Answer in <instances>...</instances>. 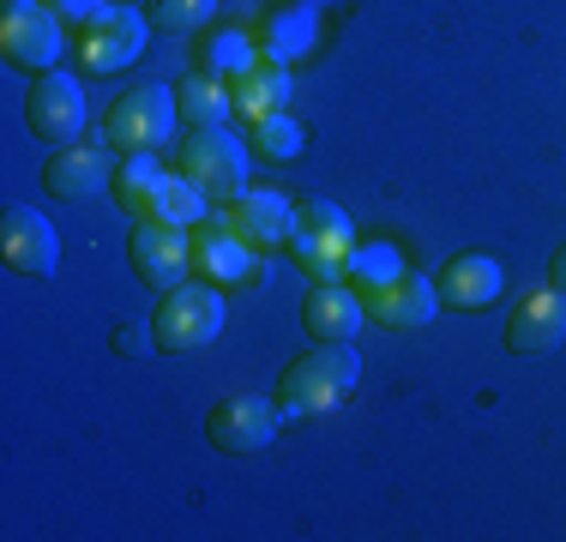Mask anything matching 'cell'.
I'll list each match as a JSON object with an SVG mask.
<instances>
[{"label":"cell","instance_id":"obj_1","mask_svg":"<svg viewBox=\"0 0 566 542\" xmlns=\"http://www.w3.org/2000/svg\"><path fill=\"white\" fill-rule=\"evenodd\" d=\"M356 379H361L356 344H314L277 374V404L283 416H326L356 392Z\"/></svg>","mask_w":566,"mask_h":542},{"label":"cell","instance_id":"obj_2","mask_svg":"<svg viewBox=\"0 0 566 542\" xmlns=\"http://www.w3.org/2000/svg\"><path fill=\"white\" fill-rule=\"evenodd\" d=\"M223 332V290L206 278H181L175 290H157V314H151V344L164 356L181 350H206Z\"/></svg>","mask_w":566,"mask_h":542},{"label":"cell","instance_id":"obj_3","mask_svg":"<svg viewBox=\"0 0 566 542\" xmlns=\"http://www.w3.org/2000/svg\"><path fill=\"white\" fill-rule=\"evenodd\" d=\"M175 121H181L175 91L157 85V79H139L133 91H120V97L109 103V115H103V139H109L120 157L164 152V145L175 139Z\"/></svg>","mask_w":566,"mask_h":542},{"label":"cell","instance_id":"obj_4","mask_svg":"<svg viewBox=\"0 0 566 542\" xmlns=\"http://www.w3.org/2000/svg\"><path fill=\"white\" fill-rule=\"evenodd\" d=\"M145 37H151V19H145V7H109L97 12V19L73 24V61L85 79H109L120 66H133L145 54Z\"/></svg>","mask_w":566,"mask_h":542},{"label":"cell","instance_id":"obj_5","mask_svg":"<svg viewBox=\"0 0 566 542\" xmlns=\"http://www.w3.org/2000/svg\"><path fill=\"white\" fill-rule=\"evenodd\" d=\"M248 145L229 127H187L181 139V175L211 199V206H229L235 194H248Z\"/></svg>","mask_w":566,"mask_h":542},{"label":"cell","instance_id":"obj_6","mask_svg":"<svg viewBox=\"0 0 566 542\" xmlns=\"http://www.w3.org/2000/svg\"><path fill=\"white\" fill-rule=\"evenodd\" d=\"M0 54L7 66L49 73L61 54H73V43L61 37V12L43 0H0Z\"/></svg>","mask_w":566,"mask_h":542},{"label":"cell","instance_id":"obj_7","mask_svg":"<svg viewBox=\"0 0 566 542\" xmlns=\"http://www.w3.org/2000/svg\"><path fill=\"white\" fill-rule=\"evenodd\" d=\"M349 248H356V229H349L344 206H332V199H302V206H295L290 253L307 278H344Z\"/></svg>","mask_w":566,"mask_h":542},{"label":"cell","instance_id":"obj_8","mask_svg":"<svg viewBox=\"0 0 566 542\" xmlns=\"http://www.w3.org/2000/svg\"><path fill=\"white\" fill-rule=\"evenodd\" d=\"M85 85H78L73 73H61V66H49V73L31 79V91H24V127L36 133V145H73L85 139Z\"/></svg>","mask_w":566,"mask_h":542},{"label":"cell","instance_id":"obj_9","mask_svg":"<svg viewBox=\"0 0 566 542\" xmlns=\"http://www.w3.org/2000/svg\"><path fill=\"white\" fill-rule=\"evenodd\" d=\"M277 423H283V404L265 398V392H229V398L211 404L206 416V440L218 446V452H265V446L277 440Z\"/></svg>","mask_w":566,"mask_h":542},{"label":"cell","instance_id":"obj_10","mask_svg":"<svg viewBox=\"0 0 566 542\" xmlns=\"http://www.w3.org/2000/svg\"><path fill=\"white\" fill-rule=\"evenodd\" d=\"M211 223H223L235 241H248L253 253H277L290 248V229H295V206L272 187H248V194H235L229 206L211 211Z\"/></svg>","mask_w":566,"mask_h":542},{"label":"cell","instance_id":"obj_11","mask_svg":"<svg viewBox=\"0 0 566 542\" xmlns=\"http://www.w3.org/2000/svg\"><path fill=\"white\" fill-rule=\"evenodd\" d=\"M356 295H361V314L374 325H386V332H422L440 314V290L422 271H398V278L374 283V290H356Z\"/></svg>","mask_w":566,"mask_h":542},{"label":"cell","instance_id":"obj_12","mask_svg":"<svg viewBox=\"0 0 566 542\" xmlns=\"http://www.w3.org/2000/svg\"><path fill=\"white\" fill-rule=\"evenodd\" d=\"M0 260L19 278H55L61 265V236L36 206H7L0 217Z\"/></svg>","mask_w":566,"mask_h":542},{"label":"cell","instance_id":"obj_13","mask_svg":"<svg viewBox=\"0 0 566 542\" xmlns=\"http://www.w3.org/2000/svg\"><path fill=\"white\" fill-rule=\"evenodd\" d=\"M133 278L145 290H175V283L193 271V229H169V223H133L127 241Z\"/></svg>","mask_w":566,"mask_h":542},{"label":"cell","instance_id":"obj_14","mask_svg":"<svg viewBox=\"0 0 566 542\" xmlns=\"http://www.w3.org/2000/svg\"><path fill=\"white\" fill-rule=\"evenodd\" d=\"M115 181V157H109V145H55L43 163V194L49 199H66V206H78V199H91V194H103V187Z\"/></svg>","mask_w":566,"mask_h":542},{"label":"cell","instance_id":"obj_15","mask_svg":"<svg viewBox=\"0 0 566 542\" xmlns=\"http://www.w3.org/2000/svg\"><path fill=\"white\" fill-rule=\"evenodd\" d=\"M566 344V290L543 283V290L518 295V308L506 314V350L512 356H548Z\"/></svg>","mask_w":566,"mask_h":542},{"label":"cell","instance_id":"obj_16","mask_svg":"<svg viewBox=\"0 0 566 542\" xmlns=\"http://www.w3.org/2000/svg\"><path fill=\"white\" fill-rule=\"evenodd\" d=\"M434 290H440V308H452V314H482V308L501 302L506 278H501V260H489V253H452L434 271Z\"/></svg>","mask_w":566,"mask_h":542},{"label":"cell","instance_id":"obj_17","mask_svg":"<svg viewBox=\"0 0 566 542\" xmlns=\"http://www.w3.org/2000/svg\"><path fill=\"white\" fill-rule=\"evenodd\" d=\"M361 295L344 278H314V290L302 295V325L314 344H349L361 332Z\"/></svg>","mask_w":566,"mask_h":542},{"label":"cell","instance_id":"obj_18","mask_svg":"<svg viewBox=\"0 0 566 542\" xmlns=\"http://www.w3.org/2000/svg\"><path fill=\"white\" fill-rule=\"evenodd\" d=\"M193 278L218 283V290H241V283L260 278V253L248 241H235L223 223L193 229Z\"/></svg>","mask_w":566,"mask_h":542},{"label":"cell","instance_id":"obj_19","mask_svg":"<svg viewBox=\"0 0 566 542\" xmlns=\"http://www.w3.org/2000/svg\"><path fill=\"white\" fill-rule=\"evenodd\" d=\"M229 91H235V115L265 121V115H277V108L290 103V66L272 61V54H260V61H253Z\"/></svg>","mask_w":566,"mask_h":542},{"label":"cell","instance_id":"obj_20","mask_svg":"<svg viewBox=\"0 0 566 542\" xmlns=\"http://www.w3.org/2000/svg\"><path fill=\"white\" fill-rule=\"evenodd\" d=\"M314 37H319V0H295V7H277L272 19H265L260 49L272 54V61L290 66L295 54H307V49H314Z\"/></svg>","mask_w":566,"mask_h":542},{"label":"cell","instance_id":"obj_21","mask_svg":"<svg viewBox=\"0 0 566 542\" xmlns=\"http://www.w3.org/2000/svg\"><path fill=\"white\" fill-rule=\"evenodd\" d=\"M211 217V199L199 194L193 181H187L181 169L175 175H164V187L151 194V206H145V217L139 223H169V229H199Z\"/></svg>","mask_w":566,"mask_h":542},{"label":"cell","instance_id":"obj_22","mask_svg":"<svg viewBox=\"0 0 566 542\" xmlns=\"http://www.w3.org/2000/svg\"><path fill=\"white\" fill-rule=\"evenodd\" d=\"M175 108H181L187 127H229L235 91H229L223 79H211V73H193V79H181V91H175Z\"/></svg>","mask_w":566,"mask_h":542},{"label":"cell","instance_id":"obj_23","mask_svg":"<svg viewBox=\"0 0 566 542\" xmlns=\"http://www.w3.org/2000/svg\"><path fill=\"white\" fill-rule=\"evenodd\" d=\"M260 54H265V49L253 43L241 24H218V31L206 37V49H199V73H211V79H223V85H235V79L248 73Z\"/></svg>","mask_w":566,"mask_h":542},{"label":"cell","instance_id":"obj_24","mask_svg":"<svg viewBox=\"0 0 566 542\" xmlns=\"http://www.w3.org/2000/svg\"><path fill=\"white\" fill-rule=\"evenodd\" d=\"M164 187V169H157V152H139V157H120L115 163V181H109V194H115V206L139 223L145 206H151V194Z\"/></svg>","mask_w":566,"mask_h":542},{"label":"cell","instance_id":"obj_25","mask_svg":"<svg viewBox=\"0 0 566 542\" xmlns=\"http://www.w3.org/2000/svg\"><path fill=\"white\" fill-rule=\"evenodd\" d=\"M302 145H307V127L295 115H265V121H253V139H248V152L253 157H265V163H295L302 157Z\"/></svg>","mask_w":566,"mask_h":542},{"label":"cell","instance_id":"obj_26","mask_svg":"<svg viewBox=\"0 0 566 542\" xmlns=\"http://www.w3.org/2000/svg\"><path fill=\"white\" fill-rule=\"evenodd\" d=\"M145 19L164 37H187V31L218 19V0H145Z\"/></svg>","mask_w":566,"mask_h":542},{"label":"cell","instance_id":"obj_27","mask_svg":"<svg viewBox=\"0 0 566 542\" xmlns=\"http://www.w3.org/2000/svg\"><path fill=\"white\" fill-rule=\"evenodd\" d=\"M403 260H398V248H386V241H374V248H349V260H344V283L349 290H374V283H386V278H398Z\"/></svg>","mask_w":566,"mask_h":542},{"label":"cell","instance_id":"obj_28","mask_svg":"<svg viewBox=\"0 0 566 542\" xmlns=\"http://www.w3.org/2000/svg\"><path fill=\"white\" fill-rule=\"evenodd\" d=\"M43 7H55L61 12V24H85V19H97L109 0H43Z\"/></svg>","mask_w":566,"mask_h":542},{"label":"cell","instance_id":"obj_29","mask_svg":"<svg viewBox=\"0 0 566 542\" xmlns=\"http://www.w3.org/2000/svg\"><path fill=\"white\" fill-rule=\"evenodd\" d=\"M548 283H555V290H566V241L548 253Z\"/></svg>","mask_w":566,"mask_h":542},{"label":"cell","instance_id":"obj_30","mask_svg":"<svg viewBox=\"0 0 566 542\" xmlns=\"http://www.w3.org/2000/svg\"><path fill=\"white\" fill-rule=\"evenodd\" d=\"M139 337H151V332H133V325H115V350L127 356V350H139Z\"/></svg>","mask_w":566,"mask_h":542},{"label":"cell","instance_id":"obj_31","mask_svg":"<svg viewBox=\"0 0 566 542\" xmlns=\"http://www.w3.org/2000/svg\"><path fill=\"white\" fill-rule=\"evenodd\" d=\"M120 7H139V0H120Z\"/></svg>","mask_w":566,"mask_h":542}]
</instances>
